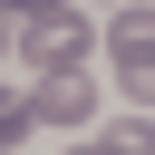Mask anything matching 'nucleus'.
<instances>
[{
    "instance_id": "nucleus-6",
    "label": "nucleus",
    "mask_w": 155,
    "mask_h": 155,
    "mask_svg": "<svg viewBox=\"0 0 155 155\" xmlns=\"http://www.w3.org/2000/svg\"><path fill=\"white\" fill-rule=\"evenodd\" d=\"M0 10H19V19H29V10H48V0H0Z\"/></svg>"
},
{
    "instance_id": "nucleus-3",
    "label": "nucleus",
    "mask_w": 155,
    "mask_h": 155,
    "mask_svg": "<svg viewBox=\"0 0 155 155\" xmlns=\"http://www.w3.org/2000/svg\"><path fill=\"white\" fill-rule=\"evenodd\" d=\"M87 116H97V78L87 68H58V78L29 87V126H87Z\"/></svg>"
},
{
    "instance_id": "nucleus-2",
    "label": "nucleus",
    "mask_w": 155,
    "mask_h": 155,
    "mask_svg": "<svg viewBox=\"0 0 155 155\" xmlns=\"http://www.w3.org/2000/svg\"><path fill=\"white\" fill-rule=\"evenodd\" d=\"M107 58H116V87L155 97V19H145V10H116V19H107Z\"/></svg>"
},
{
    "instance_id": "nucleus-4",
    "label": "nucleus",
    "mask_w": 155,
    "mask_h": 155,
    "mask_svg": "<svg viewBox=\"0 0 155 155\" xmlns=\"http://www.w3.org/2000/svg\"><path fill=\"white\" fill-rule=\"evenodd\" d=\"M78 155H155V126H145V116H116V126H97Z\"/></svg>"
},
{
    "instance_id": "nucleus-5",
    "label": "nucleus",
    "mask_w": 155,
    "mask_h": 155,
    "mask_svg": "<svg viewBox=\"0 0 155 155\" xmlns=\"http://www.w3.org/2000/svg\"><path fill=\"white\" fill-rule=\"evenodd\" d=\"M19 136H29V97H0V155H10Z\"/></svg>"
},
{
    "instance_id": "nucleus-1",
    "label": "nucleus",
    "mask_w": 155,
    "mask_h": 155,
    "mask_svg": "<svg viewBox=\"0 0 155 155\" xmlns=\"http://www.w3.org/2000/svg\"><path fill=\"white\" fill-rule=\"evenodd\" d=\"M19 58H29L39 78H58V68H87V58H97V29H87L68 0H48V10H29V19H19Z\"/></svg>"
}]
</instances>
